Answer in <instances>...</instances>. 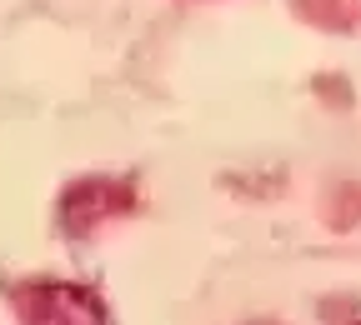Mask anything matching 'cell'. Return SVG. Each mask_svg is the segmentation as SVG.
Here are the masks:
<instances>
[{
	"mask_svg": "<svg viewBox=\"0 0 361 325\" xmlns=\"http://www.w3.org/2000/svg\"><path fill=\"white\" fill-rule=\"evenodd\" d=\"M11 300L25 325H111L101 295L75 281H30Z\"/></svg>",
	"mask_w": 361,
	"mask_h": 325,
	"instance_id": "obj_1",
	"label": "cell"
}]
</instances>
